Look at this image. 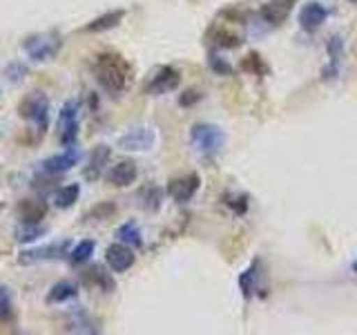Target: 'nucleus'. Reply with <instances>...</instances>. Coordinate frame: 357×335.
Returning a JSON list of instances; mask_svg holds the SVG:
<instances>
[{"instance_id": "15", "label": "nucleus", "mask_w": 357, "mask_h": 335, "mask_svg": "<svg viewBox=\"0 0 357 335\" xmlns=\"http://www.w3.org/2000/svg\"><path fill=\"white\" fill-rule=\"evenodd\" d=\"M109 156H112V150L107 148V145H96V148L92 150V154H89L87 159V165L83 170V177L87 179V181H96V179H100V174L105 172V168L109 163Z\"/></svg>"}, {"instance_id": "4", "label": "nucleus", "mask_w": 357, "mask_h": 335, "mask_svg": "<svg viewBox=\"0 0 357 335\" xmlns=\"http://www.w3.org/2000/svg\"><path fill=\"white\" fill-rule=\"evenodd\" d=\"M190 143L201 156H215L226 145V132L212 123H197L190 130Z\"/></svg>"}, {"instance_id": "19", "label": "nucleus", "mask_w": 357, "mask_h": 335, "mask_svg": "<svg viewBox=\"0 0 357 335\" xmlns=\"http://www.w3.org/2000/svg\"><path fill=\"white\" fill-rule=\"evenodd\" d=\"M163 197H165L163 188H161V186H156V184L143 186V188L139 190V195H137L139 206H141L143 210H148V212H156V210H159V208L163 206Z\"/></svg>"}, {"instance_id": "33", "label": "nucleus", "mask_w": 357, "mask_h": 335, "mask_svg": "<svg viewBox=\"0 0 357 335\" xmlns=\"http://www.w3.org/2000/svg\"><path fill=\"white\" fill-rule=\"evenodd\" d=\"M199 98H201V94L197 92V89H188V92H183L181 96H178V105L190 107V105H195Z\"/></svg>"}, {"instance_id": "26", "label": "nucleus", "mask_w": 357, "mask_h": 335, "mask_svg": "<svg viewBox=\"0 0 357 335\" xmlns=\"http://www.w3.org/2000/svg\"><path fill=\"white\" fill-rule=\"evenodd\" d=\"M241 70L248 72V74H255V76H266L268 72H271V67H268V63L261 59L259 54L250 52L241 59Z\"/></svg>"}, {"instance_id": "22", "label": "nucleus", "mask_w": 357, "mask_h": 335, "mask_svg": "<svg viewBox=\"0 0 357 335\" xmlns=\"http://www.w3.org/2000/svg\"><path fill=\"white\" fill-rule=\"evenodd\" d=\"M78 197H81V186L78 184H67L63 188H59L54 193V206L56 208H61V210H67V208H72Z\"/></svg>"}, {"instance_id": "16", "label": "nucleus", "mask_w": 357, "mask_h": 335, "mask_svg": "<svg viewBox=\"0 0 357 335\" xmlns=\"http://www.w3.org/2000/svg\"><path fill=\"white\" fill-rule=\"evenodd\" d=\"M16 210H18L20 223H40L47 217V204L40 199H22Z\"/></svg>"}, {"instance_id": "3", "label": "nucleus", "mask_w": 357, "mask_h": 335, "mask_svg": "<svg viewBox=\"0 0 357 335\" xmlns=\"http://www.w3.org/2000/svg\"><path fill=\"white\" fill-rule=\"evenodd\" d=\"M63 47V38L59 31H40L33 34V36H27L25 43H22V50L29 56V61L33 63H47L54 61L59 56Z\"/></svg>"}, {"instance_id": "18", "label": "nucleus", "mask_w": 357, "mask_h": 335, "mask_svg": "<svg viewBox=\"0 0 357 335\" xmlns=\"http://www.w3.org/2000/svg\"><path fill=\"white\" fill-rule=\"evenodd\" d=\"M74 297H78V284L72 282V279H61V282H56L50 288L45 302H47L50 306H54V304H65V302H70Z\"/></svg>"}, {"instance_id": "27", "label": "nucleus", "mask_w": 357, "mask_h": 335, "mask_svg": "<svg viewBox=\"0 0 357 335\" xmlns=\"http://www.w3.org/2000/svg\"><path fill=\"white\" fill-rule=\"evenodd\" d=\"M14 297H11V290L7 286H0V322H9L14 318Z\"/></svg>"}, {"instance_id": "8", "label": "nucleus", "mask_w": 357, "mask_h": 335, "mask_svg": "<svg viewBox=\"0 0 357 335\" xmlns=\"http://www.w3.org/2000/svg\"><path fill=\"white\" fill-rule=\"evenodd\" d=\"M154 145H156V130L150 126L130 128L119 139V148L128 152H150Z\"/></svg>"}, {"instance_id": "14", "label": "nucleus", "mask_w": 357, "mask_h": 335, "mask_svg": "<svg viewBox=\"0 0 357 335\" xmlns=\"http://www.w3.org/2000/svg\"><path fill=\"white\" fill-rule=\"evenodd\" d=\"M295 5H297V0H268L261 7V18L268 25L279 27L282 22H286V18L290 16V11L295 9Z\"/></svg>"}, {"instance_id": "10", "label": "nucleus", "mask_w": 357, "mask_h": 335, "mask_svg": "<svg viewBox=\"0 0 357 335\" xmlns=\"http://www.w3.org/2000/svg\"><path fill=\"white\" fill-rule=\"evenodd\" d=\"M199 188H201V177L197 172H190L183 177H174L172 181L167 184L165 193L170 195L176 204H188V201L197 195Z\"/></svg>"}, {"instance_id": "30", "label": "nucleus", "mask_w": 357, "mask_h": 335, "mask_svg": "<svg viewBox=\"0 0 357 335\" xmlns=\"http://www.w3.org/2000/svg\"><path fill=\"white\" fill-rule=\"evenodd\" d=\"M27 72H29V70H27V65H25V63L14 61V63H11V65L7 67V70H5V76L9 78L11 83H20L22 78L27 76Z\"/></svg>"}, {"instance_id": "7", "label": "nucleus", "mask_w": 357, "mask_h": 335, "mask_svg": "<svg viewBox=\"0 0 357 335\" xmlns=\"http://www.w3.org/2000/svg\"><path fill=\"white\" fill-rule=\"evenodd\" d=\"M178 83H181V74H178L172 65H161L148 76L143 89H145V94H150V96H161L167 92H174Z\"/></svg>"}, {"instance_id": "28", "label": "nucleus", "mask_w": 357, "mask_h": 335, "mask_svg": "<svg viewBox=\"0 0 357 335\" xmlns=\"http://www.w3.org/2000/svg\"><path fill=\"white\" fill-rule=\"evenodd\" d=\"M217 40V45L219 47H239L241 45V36H237V34H232V31H228V29H217V36H215Z\"/></svg>"}, {"instance_id": "12", "label": "nucleus", "mask_w": 357, "mask_h": 335, "mask_svg": "<svg viewBox=\"0 0 357 335\" xmlns=\"http://www.w3.org/2000/svg\"><path fill=\"white\" fill-rule=\"evenodd\" d=\"M139 179V168L132 159H123L107 170V181L116 188H128Z\"/></svg>"}, {"instance_id": "24", "label": "nucleus", "mask_w": 357, "mask_h": 335, "mask_svg": "<svg viewBox=\"0 0 357 335\" xmlns=\"http://www.w3.org/2000/svg\"><path fill=\"white\" fill-rule=\"evenodd\" d=\"M96 251V241L94 239H83L78 241L74 248L70 251V264L74 266H81V264H87L89 260H92V255Z\"/></svg>"}, {"instance_id": "17", "label": "nucleus", "mask_w": 357, "mask_h": 335, "mask_svg": "<svg viewBox=\"0 0 357 335\" xmlns=\"http://www.w3.org/2000/svg\"><path fill=\"white\" fill-rule=\"evenodd\" d=\"M126 18V11L123 9H114V11H107V14L98 16L94 20H89L87 25L83 27L85 34H103V31H109L121 25V20Z\"/></svg>"}, {"instance_id": "34", "label": "nucleus", "mask_w": 357, "mask_h": 335, "mask_svg": "<svg viewBox=\"0 0 357 335\" xmlns=\"http://www.w3.org/2000/svg\"><path fill=\"white\" fill-rule=\"evenodd\" d=\"M353 271H355V273H357V260H355V262H353Z\"/></svg>"}, {"instance_id": "5", "label": "nucleus", "mask_w": 357, "mask_h": 335, "mask_svg": "<svg viewBox=\"0 0 357 335\" xmlns=\"http://www.w3.org/2000/svg\"><path fill=\"white\" fill-rule=\"evenodd\" d=\"M70 239H61V241H50L45 246H36V248H27L18 253V264L20 266H33L40 262H50V260H61V257L70 255Z\"/></svg>"}, {"instance_id": "13", "label": "nucleus", "mask_w": 357, "mask_h": 335, "mask_svg": "<svg viewBox=\"0 0 357 335\" xmlns=\"http://www.w3.org/2000/svg\"><path fill=\"white\" fill-rule=\"evenodd\" d=\"M326 18H328V9L321 3H317V0L304 5L299 11V25L304 31H317L326 22Z\"/></svg>"}, {"instance_id": "20", "label": "nucleus", "mask_w": 357, "mask_h": 335, "mask_svg": "<svg viewBox=\"0 0 357 335\" xmlns=\"http://www.w3.org/2000/svg\"><path fill=\"white\" fill-rule=\"evenodd\" d=\"M328 56H331V65L326 67V70L321 72V78L324 81H333L335 76L340 74V59H342V52H344V40H342V36H335L328 40Z\"/></svg>"}, {"instance_id": "9", "label": "nucleus", "mask_w": 357, "mask_h": 335, "mask_svg": "<svg viewBox=\"0 0 357 335\" xmlns=\"http://www.w3.org/2000/svg\"><path fill=\"white\" fill-rule=\"evenodd\" d=\"M78 161H81V150H78V145L74 143V145H67L63 152L47 156V159L40 163V170L50 177H56V174L72 170L74 165H78Z\"/></svg>"}, {"instance_id": "21", "label": "nucleus", "mask_w": 357, "mask_h": 335, "mask_svg": "<svg viewBox=\"0 0 357 335\" xmlns=\"http://www.w3.org/2000/svg\"><path fill=\"white\" fill-rule=\"evenodd\" d=\"M83 282L87 286H98L103 293H112V290L116 288L114 279H112L109 273H105L100 266H94V268H89V271H85L83 273Z\"/></svg>"}, {"instance_id": "11", "label": "nucleus", "mask_w": 357, "mask_h": 335, "mask_svg": "<svg viewBox=\"0 0 357 335\" xmlns=\"http://www.w3.org/2000/svg\"><path fill=\"white\" fill-rule=\"evenodd\" d=\"M137 262V255H134L132 246L123 244V241H114L107 246L105 251V264L109 266L112 273H126Z\"/></svg>"}, {"instance_id": "32", "label": "nucleus", "mask_w": 357, "mask_h": 335, "mask_svg": "<svg viewBox=\"0 0 357 335\" xmlns=\"http://www.w3.org/2000/svg\"><path fill=\"white\" fill-rule=\"evenodd\" d=\"M114 212H116L114 204H100L94 210H89L87 215H85V219H107V217L114 215Z\"/></svg>"}, {"instance_id": "1", "label": "nucleus", "mask_w": 357, "mask_h": 335, "mask_svg": "<svg viewBox=\"0 0 357 335\" xmlns=\"http://www.w3.org/2000/svg\"><path fill=\"white\" fill-rule=\"evenodd\" d=\"M92 72L98 85L116 96L128 92L134 81V67L119 52H100L92 63Z\"/></svg>"}, {"instance_id": "25", "label": "nucleus", "mask_w": 357, "mask_h": 335, "mask_svg": "<svg viewBox=\"0 0 357 335\" xmlns=\"http://www.w3.org/2000/svg\"><path fill=\"white\" fill-rule=\"evenodd\" d=\"M43 234H47V228L40 226V223H20V226L14 230V239L20 244H31L40 239Z\"/></svg>"}, {"instance_id": "2", "label": "nucleus", "mask_w": 357, "mask_h": 335, "mask_svg": "<svg viewBox=\"0 0 357 335\" xmlns=\"http://www.w3.org/2000/svg\"><path fill=\"white\" fill-rule=\"evenodd\" d=\"M18 114L29 123L33 132H38V137H43L50 130V98L43 92H29L20 100Z\"/></svg>"}, {"instance_id": "29", "label": "nucleus", "mask_w": 357, "mask_h": 335, "mask_svg": "<svg viewBox=\"0 0 357 335\" xmlns=\"http://www.w3.org/2000/svg\"><path fill=\"white\" fill-rule=\"evenodd\" d=\"M255 273H257V268L250 266L248 271L239 275V286H241V293H243L245 299H250L252 290H255Z\"/></svg>"}, {"instance_id": "31", "label": "nucleus", "mask_w": 357, "mask_h": 335, "mask_svg": "<svg viewBox=\"0 0 357 335\" xmlns=\"http://www.w3.org/2000/svg\"><path fill=\"white\" fill-rule=\"evenodd\" d=\"M208 63H210V70L215 72V74H219V76H230V74H232V65H230V63H226V61H223L221 56H215V54H210Z\"/></svg>"}, {"instance_id": "23", "label": "nucleus", "mask_w": 357, "mask_h": 335, "mask_svg": "<svg viewBox=\"0 0 357 335\" xmlns=\"http://www.w3.org/2000/svg\"><path fill=\"white\" fill-rule=\"evenodd\" d=\"M116 239L132 246V248H141L143 246V234H141V228L137 226L134 221H126L123 226H119L116 230Z\"/></svg>"}, {"instance_id": "6", "label": "nucleus", "mask_w": 357, "mask_h": 335, "mask_svg": "<svg viewBox=\"0 0 357 335\" xmlns=\"http://www.w3.org/2000/svg\"><path fill=\"white\" fill-rule=\"evenodd\" d=\"M56 132H59V141L63 148L74 145L78 137V100H65L59 119H56Z\"/></svg>"}]
</instances>
